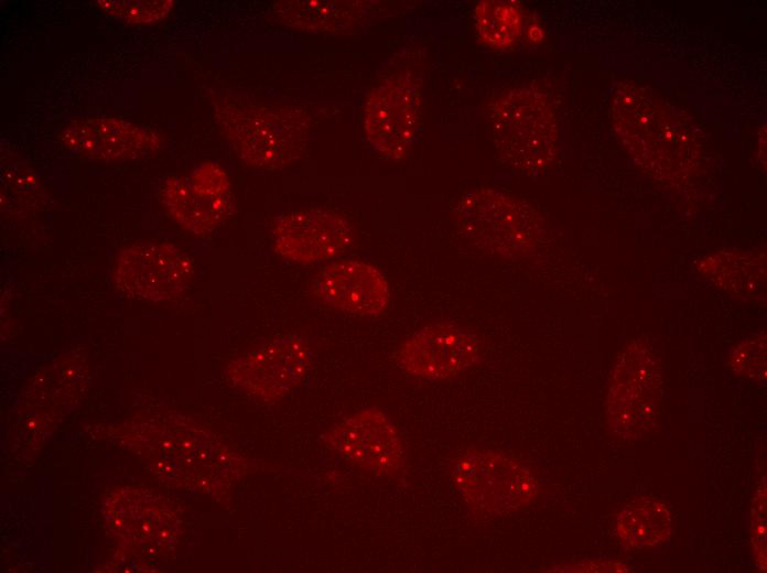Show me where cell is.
Listing matches in <instances>:
<instances>
[{"label": "cell", "mask_w": 767, "mask_h": 573, "mask_svg": "<svg viewBox=\"0 0 767 573\" xmlns=\"http://www.w3.org/2000/svg\"><path fill=\"white\" fill-rule=\"evenodd\" d=\"M614 130L634 161L662 182L683 180L699 158L692 126L656 90L623 83L612 101Z\"/></svg>", "instance_id": "6da1fadb"}, {"label": "cell", "mask_w": 767, "mask_h": 573, "mask_svg": "<svg viewBox=\"0 0 767 573\" xmlns=\"http://www.w3.org/2000/svg\"><path fill=\"white\" fill-rule=\"evenodd\" d=\"M456 225L476 247L494 255L520 259L541 242L543 223L529 204L493 188L465 193L456 204Z\"/></svg>", "instance_id": "277c9868"}, {"label": "cell", "mask_w": 767, "mask_h": 573, "mask_svg": "<svg viewBox=\"0 0 767 573\" xmlns=\"http://www.w3.org/2000/svg\"><path fill=\"white\" fill-rule=\"evenodd\" d=\"M215 115L235 152L251 166L282 167L304 150L309 119L296 110L224 98L215 105Z\"/></svg>", "instance_id": "7a4b0ae2"}, {"label": "cell", "mask_w": 767, "mask_h": 573, "mask_svg": "<svg viewBox=\"0 0 767 573\" xmlns=\"http://www.w3.org/2000/svg\"><path fill=\"white\" fill-rule=\"evenodd\" d=\"M728 366L739 377L766 382V334L760 332L736 344L728 356Z\"/></svg>", "instance_id": "ffe728a7"}, {"label": "cell", "mask_w": 767, "mask_h": 573, "mask_svg": "<svg viewBox=\"0 0 767 573\" xmlns=\"http://www.w3.org/2000/svg\"><path fill=\"white\" fill-rule=\"evenodd\" d=\"M174 2L172 0H99L97 6L109 17L132 24L163 20Z\"/></svg>", "instance_id": "44dd1931"}, {"label": "cell", "mask_w": 767, "mask_h": 573, "mask_svg": "<svg viewBox=\"0 0 767 573\" xmlns=\"http://www.w3.org/2000/svg\"><path fill=\"white\" fill-rule=\"evenodd\" d=\"M661 400V368L655 352L633 340L616 360L607 393L606 415L612 432L637 440L657 423Z\"/></svg>", "instance_id": "8992f818"}, {"label": "cell", "mask_w": 767, "mask_h": 573, "mask_svg": "<svg viewBox=\"0 0 767 573\" xmlns=\"http://www.w3.org/2000/svg\"><path fill=\"white\" fill-rule=\"evenodd\" d=\"M184 177L188 186L198 195L213 202L233 203L230 181L220 165L214 162H201Z\"/></svg>", "instance_id": "7402d4cb"}, {"label": "cell", "mask_w": 767, "mask_h": 573, "mask_svg": "<svg viewBox=\"0 0 767 573\" xmlns=\"http://www.w3.org/2000/svg\"><path fill=\"white\" fill-rule=\"evenodd\" d=\"M158 196L170 215L194 235L213 233L233 212L234 204L213 202L195 193L184 176L161 182Z\"/></svg>", "instance_id": "2e32d148"}, {"label": "cell", "mask_w": 767, "mask_h": 573, "mask_svg": "<svg viewBox=\"0 0 767 573\" xmlns=\"http://www.w3.org/2000/svg\"><path fill=\"white\" fill-rule=\"evenodd\" d=\"M341 1L280 2L274 13L283 24L307 31H330L350 22L354 4Z\"/></svg>", "instance_id": "ac0fdd59"}, {"label": "cell", "mask_w": 767, "mask_h": 573, "mask_svg": "<svg viewBox=\"0 0 767 573\" xmlns=\"http://www.w3.org/2000/svg\"><path fill=\"white\" fill-rule=\"evenodd\" d=\"M550 572H627L629 567L616 561L585 560L574 564L561 565Z\"/></svg>", "instance_id": "cb8c5ba5"}, {"label": "cell", "mask_w": 767, "mask_h": 573, "mask_svg": "<svg viewBox=\"0 0 767 573\" xmlns=\"http://www.w3.org/2000/svg\"><path fill=\"white\" fill-rule=\"evenodd\" d=\"M194 268L191 255L174 245L142 242L120 251L114 281L126 296L162 302L179 296L188 288Z\"/></svg>", "instance_id": "9c48e42d"}, {"label": "cell", "mask_w": 767, "mask_h": 573, "mask_svg": "<svg viewBox=\"0 0 767 573\" xmlns=\"http://www.w3.org/2000/svg\"><path fill=\"white\" fill-rule=\"evenodd\" d=\"M421 88L410 72L395 74L374 87L363 108V127L370 147L382 158L401 160L417 136Z\"/></svg>", "instance_id": "ba28073f"}, {"label": "cell", "mask_w": 767, "mask_h": 573, "mask_svg": "<svg viewBox=\"0 0 767 573\" xmlns=\"http://www.w3.org/2000/svg\"><path fill=\"white\" fill-rule=\"evenodd\" d=\"M695 270L727 295L744 302H765V252L721 250L700 259Z\"/></svg>", "instance_id": "9a60e30c"}, {"label": "cell", "mask_w": 767, "mask_h": 573, "mask_svg": "<svg viewBox=\"0 0 767 573\" xmlns=\"http://www.w3.org/2000/svg\"><path fill=\"white\" fill-rule=\"evenodd\" d=\"M475 29L479 40L494 48L511 46L520 36L522 13L514 1H479L474 11Z\"/></svg>", "instance_id": "d6986e66"}, {"label": "cell", "mask_w": 767, "mask_h": 573, "mask_svg": "<svg viewBox=\"0 0 767 573\" xmlns=\"http://www.w3.org/2000/svg\"><path fill=\"white\" fill-rule=\"evenodd\" d=\"M314 367L309 344L299 335H282L234 360L229 378L255 400L274 403L303 387Z\"/></svg>", "instance_id": "52a82bcc"}, {"label": "cell", "mask_w": 767, "mask_h": 573, "mask_svg": "<svg viewBox=\"0 0 767 573\" xmlns=\"http://www.w3.org/2000/svg\"><path fill=\"white\" fill-rule=\"evenodd\" d=\"M752 544L755 562L766 571V482L765 476L757 486L752 508Z\"/></svg>", "instance_id": "603a6c76"}, {"label": "cell", "mask_w": 767, "mask_h": 573, "mask_svg": "<svg viewBox=\"0 0 767 573\" xmlns=\"http://www.w3.org/2000/svg\"><path fill=\"white\" fill-rule=\"evenodd\" d=\"M58 139L75 155L99 161L145 158L162 144L153 129L115 117L74 119L61 129Z\"/></svg>", "instance_id": "4fadbf2b"}, {"label": "cell", "mask_w": 767, "mask_h": 573, "mask_svg": "<svg viewBox=\"0 0 767 573\" xmlns=\"http://www.w3.org/2000/svg\"><path fill=\"white\" fill-rule=\"evenodd\" d=\"M480 358V340L452 323L423 326L400 345L396 357L404 374L433 381L455 377Z\"/></svg>", "instance_id": "8fae6325"}, {"label": "cell", "mask_w": 767, "mask_h": 573, "mask_svg": "<svg viewBox=\"0 0 767 573\" xmlns=\"http://www.w3.org/2000/svg\"><path fill=\"white\" fill-rule=\"evenodd\" d=\"M453 482L469 510L480 519L517 511L539 494L538 480L528 464L488 448L472 447L460 455Z\"/></svg>", "instance_id": "5b68a950"}, {"label": "cell", "mask_w": 767, "mask_h": 573, "mask_svg": "<svg viewBox=\"0 0 767 573\" xmlns=\"http://www.w3.org/2000/svg\"><path fill=\"white\" fill-rule=\"evenodd\" d=\"M312 294L327 306L359 317H375L388 307L390 289L384 273L359 260L322 266L313 275Z\"/></svg>", "instance_id": "5bb4252c"}, {"label": "cell", "mask_w": 767, "mask_h": 573, "mask_svg": "<svg viewBox=\"0 0 767 573\" xmlns=\"http://www.w3.org/2000/svg\"><path fill=\"white\" fill-rule=\"evenodd\" d=\"M494 139L503 160L523 172H539L554 160L559 131L554 111L539 89L514 88L490 106Z\"/></svg>", "instance_id": "3957f363"}, {"label": "cell", "mask_w": 767, "mask_h": 573, "mask_svg": "<svg viewBox=\"0 0 767 573\" xmlns=\"http://www.w3.org/2000/svg\"><path fill=\"white\" fill-rule=\"evenodd\" d=\"M325 444L343 460L376 476H391L404 465L401 435L384 411L363 409L323 434Z\"/></svg>", "instance_id": "30bf717a"}, {"label": "cell", "mask_w": 767, "mask_h": 573, "mask_svg": "<svg viewBox=\"0 0 767 573\" xmlns=\"http://www.w3.org/2000/svg\"><path fill=\"white\" fill-rule=\"evenodd\" d=\"M616 533L628 549H644L666 542L672 533L670 511L660 499L637 498L619 512Z\"/></svg>", "instance_id": "e0dca14e"}, {"label": "cell", "mask_w": 767, "mask_h": 573, "mask_svg": "<svg viewBox=\"0 0 767 573\" xmlns=\"http://www.w3.org/2000/svg\"><path fill=\"white\" fill-rule=\"evenodd\" d=\"M355 230L345 217L323 209L294 210L278 217L271 229L274 251L302 264L320 263L343 255Z\"/></svg>", "instance_id": "7c38bea8"}]
</instances>
